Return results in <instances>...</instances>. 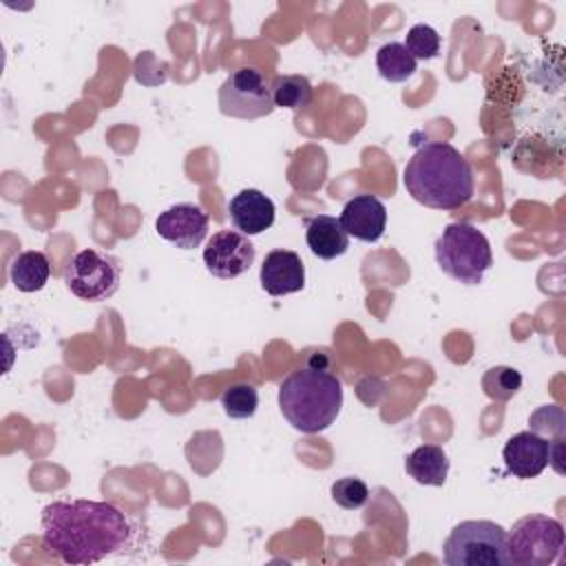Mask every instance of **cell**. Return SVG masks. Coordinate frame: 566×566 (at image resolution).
Masks as SVG:
<instances>
[{
    "mask_svg": "<svg viewBox=\"0 0 566 566\" xmlns=\"http://www.w3.org/2000/svg\"><path fill=\"white\" fill-rule=\"evenodd\" d=\"M447 566H506V531L491 520H464L444 539Z\"/></svg>",
    "mask_w": 566,
    "mask_h": 566,
    "instance_id": "cell-5",
    "label": "cell"
},
{
    "mask_svg": "<svg viewBox=\"0 0 566 566\" xmlns=\"http://www.w3.org/2000/svg\"><path fill=\"white\" fill-rule=\"evenodd\" d=\"M522 387V376L517 369L513 367H491L484 376H482V389L491 400L504 402L509 398H513Z\"/></svg>",
    "mask_w": 566,
    "mask_h": 566,
    "instance_id": "cell-20",
    "label": "cell"
},
{
    "mask_svg": "<svg viewBox=\"0 0 566 566\" xmlns=\"http://www.w3.org/2000/svg\"><path fill=\"white\" fill-rule=\"evenodd\" d=\"M564 548V526L555 517L531 513L520 517L506 533L509 564L548 566Z\"/></svg>",
    "mask_w": 566,
    "mask_h": 566,
    "instance_id": "cell-6",
    "label": "cell"
},
{
    "mask_svg": "<svg viewBox=\"0 0 566 566\" xmlns=\"http://www.w3.org/2000/svg\"><path fill=\"white\" fill-rule=\"evenodd\" d=\"M274 108L301 111L310 106L314 88L305 75H276L270 84Z\"/></svg>",
    "mask_w": 566,
    "mask_h": 566,
    "instance_id": "cell-19",
    "label": "cell"
},
{
    "mask_svg": "<svg viewBox=\"0 0 566 566\" xmlns=\"http://www.w3.org/2000/svg\"><path fill=\"white\" fill-rule=\"evenodd\" d=\"M548 455L551 442L535 431H520L511 436L502 449L506 471L522 480L537 478L546 469Z\"/></svg>",
    "mask_w": 566,
    "mask_h": 566,
    "instance_id": "cell-11",
    "label": "cell"
},
{
    "mask_svg": "<svg viewBox=\"0 0 566 566\" xmlns=\"http://www.w3.org/2000/svg\"><path fill=\"white\" fill-rule=\"evenodd\" d=\"M402 184L418 203L436 210H458L475 192L469 159L447 142L420 146L405 166Z\"/></svg>",
    "mask_w": 566,
    "mask_h": 566,
    "instance_id": "cell-2",
    "label": "cell"
},
{
    "mask_svg": "<svg viewBox=\"0 0 566 566\" xmlns=\"http://www.w3.org/2000/svg\"><path fill=\"white\" fill-rule=\"evenodd\" d=\"M259 281L270 296L292 294L305 285V265L292 250H272L263 259Z\"/></svg>",
    "mask_w": 566,
    "mask_h": 566,
    "instance_id": "cell-13",
    "label": "cell"
},
{
    "mask_svg": "<svg viewBox=\"0 0 566 566\" xmlns=\"http://www.w3.org/2000/svg\"><path fill=\"white\" fill-rule=\"evenodd\" d=\"M128 517L111 502L55 500L42 509V544L64 564H95L130 542Z\"/></svg>",
    "mask_w": 566,
    "mask_h": 566,
    "instance_id": "cell-1",
    "label": "cell"
},
{
    "mask_svg": "<svg viewBox=\"0 0 566 566\" xmlns=\"http://www.w3.org/2000/svg\"><path fill=\"white\" fill-rule=\"evenodd\" d=\"M338 219L349 237L365 243H374L385 234L387 208L374 195H356L343 206Z\"/></svg>",
    "mask_w": 566,
    "mask_h": 566,
    "instance_id": "cell-12",
    "label": "cell"
},
{
    "mask_svg": "<svg viewBox=\"0 0 566 566\" xmlns=\"http://www.w3.org/2000/svg\"><path fill=\"white\" fill-rule=\"evenodd\" d=\"M405 471L418 484L442 486L449 473V458L438 444H420L405 458Z\"/></svg>",
    "mask_w": 566,
    "mask_h": 566,
    "instance_id": "cell-16",
    "label": "cell"
},
{
    "mask_svg": "<svg viewBox=\"0 0 566 566\" xmlns=\"http://www.w3.org/2000/svg\"><path fill=\"white\" fill-rule=\"evenodd\" d=\"M219 111L237 119H259L274 111L265 75L254 66L234 69L219 86Z\"/></svg>",
    "mask_w": 566,
    "mask_h": 566,
    "instance_id": "cell-8",
    "label": "cell"
},
{
    "mask_svg": "<svg viewBox=\"0 0 566 566\" xmlns=\"http://www.w3.org/2000/svg\"><path fill=\"white\" fill-rule=\"evenodd\" d=\"M51 274V265L44 252L40 250H27L20 252L9 268V276L11 283L15 285V290L20 292H38L46 285Z\"/></svg>",
    "mask_w": 566,
    "mask_h": 566,
    "instance_id": "cell-17",
    "label": "cell"
},
{
    "mask_svg": "<svg viewBox=\"0 0 566 566\" xmlns=\"http://www.w3.org/2000/svg\"><path fill=\"white\" fill-rule=\"evenodd\" d=\"M256 250L252 241L237 230H219L203 248L206 270L217 279H237L254 263Z\"/></svg>",
    "mask_w": 566,
    "mask_h": 566,
    "instance_id": "cell-9",
    "label": "cell"
},
{
    "mask_svg": "<svg viewBox=\"0 0 566 566\" xmlns=\"http://www.w3.org/2000/svg\"><path fill=\"white\" fill-rule=\"evenodd\" d=\"M329 493H332V500H334L338 506L349 509V511H352V509H360V506L367 502V497H369L367 484H365L360 478H352V475L336 480V482L332 484Z\"/></svg>",
    "mask_w": 566,
    "mask_h": 566,
    "instance_id": "cell-23",
    "label": "cell"
},
{
    "mask_svg": "<svg viewBox=\"0 0 566 566\" xmlns=\"http://www.w3.org/2000/svg\"><path fill=\"white\" fill-rule=\"evenodd\" d=\"M340 407L343 385L327 369L303 367L279 385V409L303 433L325 431L338 418Z\"/></svg>",
    "mask_w": 566,
    "mask_h": 566,
    "instance_id": "cell-3",
    "label": "cell"
},
{
    "mask_svg": "<svg viewBox=\"0 0 566 566\" xmlns=\"http://www.w3.org/2000/svg\"><path fill=\"white\" fill-rule=\"evenodd\" d=\"M64 281L71 294L77 298L99 303L119 290L122 265L113 254L97 248H86L71 259L64 270Z\"/></svg>",
    "mask_w": 566,
    "mask_h": 566,
    "instance_id": "cell-7",
    "label": "cell"
},
{
    "mask_svg": "<svg viewBox=\"0 0 566 566\" xmlns=\"http://www.w3.org/2000/svg\"><path fill=\"white\" fill-rule=\"evenodd\" d=\"M274 203L256 188L237 192L228 203V214L241 234H261L274 223Z\"/></svg>",
    "mask_w": 566,
    "mask_h": 566,
    "instance_id": "cell-14",
    "label": "cell"
},
{
    "mask_svg": "<svg viewBox=\"0 0 566 566\" xmlns=\"http://www.w3.org/2000/svg\"><path fill=\"white\" fill-rule=\"evenodd\" d=\"M405 49L416 57V60H431L440 53V35L433 27L429 24H413L407 33Z\"/></svg>",
    "mask_w": 566,
    "mask_h": 566,
    "instance_id": "cell-22",
    "label": "cell"
},
{
    "mask_svg": "<svg viewBox=\"0 0 566 566\" xmlns=\"http://www.w3.org/2000/svg\"><path fill=\"white\" fill-rule=\"evenodd\" d=\"M436 263L447 276L464 285H478L493 265L491 243L482 230L467 221L449 223L436 239Z\"/></svg>",
    "mask_w": 566,
    "mask_h": 566,
    "instance_id": "cell-4",
    "label": "cell"
},
{
    "mask_svg": "<svg viewBox=\"0 0 566 566\" xmlns=\"http://www.w3.org/2000/svg\"><path fill=\"white\" fill-rule=\"evenodd\" d=\"M305 241L310 252L325 261L345 254L349 248V234L345 232L340 219L329 214L305 219Z\"/></svg>",
    "mask_w": 566,
    "mask_h": 566,
    "instance_id": "cell-15",
    "label": "cell"
},
{
    "mask_svg": "<svg viewBox=\"0 0 566 566\" xmlns=\"http://www.w3.org/2000/svg\"><path fill=\"white\" fill-rule=\"evenodd\" d=\"M256 405H259V394L254 385H248V382L232 385L221 394V407L226 416L234 420L252 418L256 411Z\"/></svg>",
    "mask_w": 566,
    "mask_h": 566,
    "instance_id": "cell-21",
    "label": "cell"
},
{
    "mask_svg": "<svg viewBox=\"0 0 566 566\" xmlns=\"http://www.w3.org/2000/svg\"><path fill=\"white\" fill-rule=\"evenodd\" d=\"M155 230L168 243L181 250H192L208 234V214L195 203H177L157 217Z\"/></svg>",
    "mask_w": 566,
    "mask_h": 566,
    "instance_id": "cell-10",
    "label": "cell"
},
{
    "mask_svg": "<svg viewBox=\"0 0 566 566\" xmlns=\"http://www.w3.org/2000/svg\"><path fill=\"white\" fill-rule=\"evenodd\" d=\"M418 60L402 42H387L376 51V69L387 82H405L416 73Z\"/></svg>",
    "mask_w": 566,
    "mask_h": 566,
    "instance_id": "cell-18",
    "label": "cell"
}]
</instances>
